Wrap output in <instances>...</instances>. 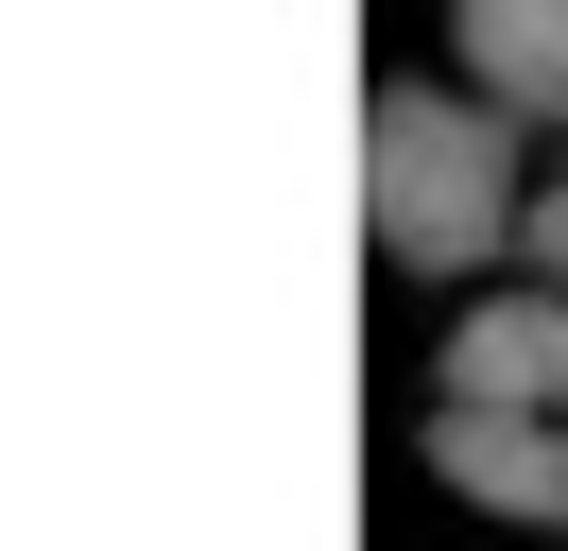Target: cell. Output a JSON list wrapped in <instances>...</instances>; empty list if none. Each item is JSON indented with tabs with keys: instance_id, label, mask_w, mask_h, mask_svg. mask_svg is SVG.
Masks as SVG:
<instances>
[{
	"instance_id": "obj_1",
	"label": "cell",
	"mask_w": 568,
	"mask_h": 551,
	"mask_svg": "<svg viewBox=\"0 0 568 551\" xmlns=\"http://www.w3.org/2000/svg\"><path fill=\"white\" fill-rule=\"evenodd\" d=\"M362 207H379V259H414V276L517 259V224H534L517 121L465 103V87H379V121H362Z\"/></svg>"
},
{
	"instance_id": "obj_2",
	"label": "cell",
	"mask_w": 568,
	"mask_h": 551,
	"mask_svg": "<svg viewBox=\"0 0 568 551\" xmlns=\"http://www.w3.org/2000/svg\"><path fill=\"white\" fill-rule=\"evenodd\" d=\"M430 482L448 500H483V517H517V534H551L568 517V413H465V397H430Z\"/></svg>"
},
{
	"instance_id": "obj_3",
	"label": "cell",
	"mask_w": 568,
	"mask_h": 551,
	"mask_svg": "<svg viewBox=\"0 0 568 551\" xmlns=\"http://www.w3.org/2000/svg\"><path fill=\"white\" fill-rule=\"evenodd\" d=\"M430 397H465V413H568V293H465Z\"/></svg>"
},
{
	"instance_id": "obj_4",
	"label": "cell",
	"mask_w": 568,
	"mask_h": 551,
	"mask_svg": "<svg viewBox=\"0 0 568 551\" xmlns=\"http://www.w3.org/2000/svg\"><path fill=\"white\" fill-rule=\"evenodd\" d=\"M448 87L499 103L517 138L568 121V0H448Z\"/></svg>"
},
{
	"instance_id": "obj_5",
	"label": "cell",
	"mask_w": 568,
	"mask_h": 551,
	"mask_svg": "<svg viewBox=\"0 0 568 551\" xmlns=\"http://www.w3.org/2000/svg\"><path fill=\"white\" fill-rule=\"evenodd\" d=\"M517 276H534V293H568V172L534 190V224H517Z\"/></svg>"
}]
</instances>
